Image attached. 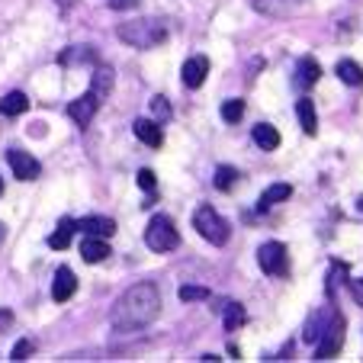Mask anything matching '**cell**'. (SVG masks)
Returning a JSON list of instances; mask_svg holds the SVG:
<instances>
[{"label": "cell", "instance_id": "7c38bea8", "mask_svg": "<svg viewBox=\"0 0 363 363\" xmlns=\"http://www.w3.org/2000/svg\"><path fill=\"white\" fill-rule=\"evenodd\" d=\"M132 132H135V138L142 145H148V148H161V145H164L161 123H155V119H135V123H132Z\"/></svg>", "mask_w": 363, "mask_h": 363}, {"label": "cell", "instance_id": "4fadbf2b", "mask_svg": "<svg viewBox=\"0 0 363 363\" xmlns=\"http://www.w3.org/2000/svg\"><path fill=\"white\" fill-rule=\"evenodd\" d=\"M77 289V277L71 267H58L55 270V280H52V299L55 302H68Z\"/></svg>", "mask_w": 363, "mask_h": 363}, {"label": "cell", "instance_id": "4316f807", "mask_svg": "<svg viewBox=\"0 0 363 363\" xmlns=\"http://www.w3.org/2000/svg\"><path fill=\"white\" fill-rule=\"evenodd\" d=\"M151 119H155V123H167V119H171V103H167V96H151Z\"/></svg>", "mask_w": 363, "mask_h": 363}, {"label": "cell", "instance_id": "cb8c5ba5", "mask_svg": "<svg viewBox=\"0 0 363 363\" xmlns=\"http://www.w3.org/2000/svg\"><path fill=\"white\" fill-rule=\"evenodd\" d=\"M71 235H74V219H62L55 228V235L48 238V247H55V251H65L71 245Z\"/></svg>", "mask_w": 363, "mask_h": 363}, {"label": "cell", "instance_id": "603a6c76", "mask_svg": "<svg viewBox=\"0 0 363 363\" xmlns=\"http://www.w3.org/2000/svg\"><path fill=\"white\" fill-rule=\"evenodd\" d=\"M335 74L341 77L344 84H350V87H360V84H363V68H360V65H357V62H350V58H344V62H337Z\"/></svg>", "mask_w": 363, "mask_h": 363}, {"label": "cell", "instance_id": "d4e9b609", "mask_svg": "<svg viewBox=\"0 0 363 363\" xmlns=\"http://www.w3.org/2000/svg\"><path fill=\"white\" fill-rule=\"evenodd\" d=\"M247 322V312L241 302H225V331H238Z\"/></svg>", "mask_w": 363, "mask_h": 363}, {"label": "cell", "instance_id": "2e32d148", "mask_svg": "<svg viewBox=\"0 0 363 363\" xmlns=\"http://www.w3.org/2000/svg\"><path fill=\"white\" fill-rule=\"evenodd\" d=\"M318 77H322V65L315 62V58H299V65H296V87H315Z\"/></svg>", "mask_w": 363, "mask_h": 363}, {"label": "cell", "instance_id": "ffe728a7", "mask_svg": "<svg viewBox=\"0 0 363 363\" xmlns=\"http://www.w3.org/2000/svg\"><path fill=\"white\" fill-rule=\"evenodd\" d=\"M293 196V186L289 184H270L267 190L261 193V213H267V209H274L277 203H283V199Z\"/></svg>", "mask_w": 363, "mask_h": 363}, {"label": "cell", "instance_id": "277c9868", "mask_svg": "<svg viewBox=\"0 0 363 363\" xmlns=\"http://www.w3.org/2000/svg\"><path fill=\"white\" fill-rule=\"evenodd\" d=\"M145 245L151 247L155 254H167L180 245V235L174 228V222L167 216H151L148 228H145Z\"/></svg>", "mask_w": 363, "mask_h": 363}, {"label": "cell", "instance_id": "9c48e42d", "mask_svg": "<svg viewBox=\"0 0 363 363\" xmlns=\"http://www.w3.org/2000/svg\"><path fill=\"white\" fill-rule=\"evenodd\" d=\"M96 110H100V100H96V96L90 94V90H87L84 96H77L74 103H68V116L74 119V123L81 125V129H87L90 119L96 116Z\"/></svg>", "mask_w": 363, "mask_h": 363}, {"label": "cell", "instance_id": "83f0119b", "mask_svg": "<svg viewBox=\"0 0 363 363\" xmlns=\"http://www.w3.org/2000/svg\"><path fill=\"white\" fill-rule=\"evenodd\" d=\"M241 116H245V100L222 103V119H225V123H241Z\"/></svg>", "mask_w": 363, "mask_h": 363}, {"label": "cell", "instance_id": "30bf717a", "mask_svg": "<svg viewBox=\"0 0 363 363\" xmlns=\"http://www.w3.org/2000/svg\"><path fill=\"white\" fill-rule=\"evenodd\" d=\"M206 74H209V58H206V55H193V58H186L184 68H180V77H184V84H186L190 90L203 87Z\"/></svg>", "mask_w": 363, "mask_h": 363}, {"label": "cell", "instance_id": "f1b7e54d", "mask_svg": "<svg viewBox=\"0 0 363 363\" xmlns=\"http://www.w3.org/2000/svg\"><path fill=\"white\" fill-rule=\"evenodd\" d=\"M341 277H347V264L335 261V264H331V270H328V296H335V289H337V283H341Z\"/></svg>", "mask_w": 363, "mask_h": 363}, {"label": "cell", "instance_id": "e575fe53", "mask_svg": "<svg viewBox=\"0 0 363 363\" xmlns=\"http://www.w3.org/2000/svg\"><path fill=\"white\" fill-rule=\"evenodd\" d=\"M199 360H206V363H219L222 357H216V354H203V357H199Z\"/></svg>", "mask_w": 363, "mask_h": 363}, {"label": "cell", "instance_id": "44dd1931", "mask_svg": "<svg viewBox=\"0 0 363 363\" xmlns=\"http://www.w3.org/2000/svg\"><path fill=\"white\" fill-rule=\"evenodd\" d=\"M331 315L335 312H315V315L306 322V331H302V337H306V344H318V337H322V331L328 328Z\"/></svg>", "mask_w": 363, "mask_h": 363}, {"label": "cell", "instance_id": "1f68e13d", "mask_svg": "<svg viewBox=\"0 0 363 363\" xmlns=\"http://www.w3.org/2000/svg\"><path fill=\"white\" fill-rule=\"evenodd\" d=\"M135 180H138V186H142V190H148V193H155V186H158V177H155V171H148V167H142Z\"/></svg>", "mask_w": 363, "mask_h": 363}, {"label": "cell", "instance_id": "9a60e30c", "mask_svg": "<svg viewBox=\"0 0 363 363\" xmlns=\"http://www.w3.org/2000/svg\"><path fill=\"white\" fill-rule=\"evenodd\" d=\"M110 245H106V238H96V235H87V238L81 241V257L87 264H100L110 257Z\"/></svg>", "mask_w": 363, "mask_h": 363}, {"label": "cell", "instance_id": "8fae6325", "mask_svg": "<svg viewBox=\"0 0 363 363\" xmlns=\"http://www.w3.org/2000/svg\"><path fill=\"white\" fill-rule=\"evenodd\" d=\"M74 232L96 235V238H113V235H116V222L106 219V216H87V219L74 222Z\"/></svg>", "mask_w": 363, "mask_h": 363}, {"label": "cell", "instance_id": "3957f363", "mask_svg": "<svg viewBox=\"0 0 363 363\" xmlns=\"http://www.w3.org/2000/svg\"><path fill=\"white\" fill-rule=\"evenodd\" d=\"M193 228H196L199 232V238H206L209 241V245H216V247H222L228 241V232H232V228H228V222L222 219L219 213H216L213 206H199L196 213H193Z\"/></svg>", "mask_w": 363, "mask_h": 363}, {"label": "cell", "instance_id": "7a4b0ae2", "mask_svg": "<svg viewBox=\"0 0 363 363\" xmlns=\"http://www.w3.org/2000/svg\"><path fill=\"white\" fill-rule=\"evenodd\" d=\"M116 35L132 48H158L171 39V23L164 16H145V20L123 23Z\"/></svg>", "mask_w": 363, "mask_h": 363}, {"label": "cell", "instance_id": "8d00e7d4", "mask_svg": "<svg viewBox=\"0 0 363 363\" xmlns=\"http://www.w3.org/2000/svg\"><path fill=\"white\" fill-rule=\"evenodd\" d=\"M357 206H360V209H363V196H360V203H357Z\"/></svg>", "mask_w": 363, "mask_h": 363}, {"label": "cell", "instance_id": "4dcf8cb0", "mask_svg": "<svg viewBox=\"0 0 363 363\" xmlns=\"http://www.w3.org/2000/svg\"><path fill=\"white\" fill-rule=\"evenodd\" d=\"M29 354H33V341H26V337H23V341L13 344V350H10V360L20 363V360H26Z\"/></svg>", "mask_w": 363, "mask_h": 363}, {"label": "cell", "instance_id": "ba28073f", "mask_svg": "<svg viewBox=\"0 0 363 363\" xmlns=\"http://www.w3.org/2000/svg\"><path fill=\"white\" fill-rule=\"evenodd\" d=\"M308 0H251V7L257 10V13L264 16H274V20H280V16H293L296 10H302Z\"/></svg>", "mask_w": 363, "mask_h": 363}, {"label": "cell", "instance_id": "d6a6232c", "mask_svg": "<svg viewBox=\"0 0 363 363\" xmlns=\"http://www.w3.org/2000/svg\"><path fill=\"white\" fill-rule=\"evenodd\" d=\"M138 4H142V0H110V7L116 10V13H119V10H132V7H138Z\"/></svg>", "mask_w": 363, "mask_h": 363}, {"label": "cell", "instance_id": "7402d4cb", "mask_svg": "<svg viewBox=\"0 0 363 363\" xmlns=\"http://www.w3.org/2000/svg\"><path fill=\"white\" fill-rule=\"evenodd\" d=\"M94 48L90 45H71V48H65L62 55H58V65H87V62H94Z\"/></svg>", "mask_w": 363, "mask_h": 363}, {"label": "cell", "instance_id": "e0dca14e", "mask_svg": "<svg viewBox=\"0 0 363 363\" xmlns=\"http://www.w3.org/2000/svg\"><path fill=\"white\" fill-rule=\"evenodd\" d=\"M296 116H299V125L306 135H315L318 132V116H315V103L308 100V96H302L299 103H296Z\"/></svg>", "mask_w": 363, "mask_h": 363}, {"label": "cell", "instance_id": "5bb4252c", "mask_svg": "<svg viewBox=\"0 0 363 363\" xmlns=\"http://www.w3.org/2000/svg\"><path fill=\"white\" fill-rule=\"evenodd\" d=\"M113 84H116V71L110 68V65H96L94 68V77H90V94L96 96V100H106L113 90Z\"/></svg>", "mask_w": 363, "mask_h": 363}, {"label": "cell", "instance_id": "484cf974", "mask_svg": "<svg viewBox=\"0 0 363 363\" xmlns=\"http://www.w3.org/2000/svg\"><path fill=\"white\" fill-rule=\"evenodd\" d=\"M235 180H238V171H235V167H228V164H219L216 167V190L219 193H228L235 186Z\"/></svg>", "mask_w": 363, "mask_h": 363}, {"label": "cell", "instance_id": "d6986e66", "mask_svg": "<svg viewBox=\"0 0 363 363\" xmlns=\"http://www.w3.org/2000/svg\"><path fill=\"white\" fill-rule=\"evenodd\" d=\"M254 145H257L261 151L280 148V132H277L270 123H257V125H254Z\"/></svg>", "mask_w": 363, "mask_h": 363}, {"label": "cell", "instance_id": "d590c367", "mask_svg": "<svg viewBox=\"0 0 363 363\" xmlns=\"http://www.w3.org/2000/svg\"><path fill=\"white\" fill-rule=\"evenodd\" d=\"M4 238H7V225L0 222V245H4Z\"/></svg>", "mask_w": 363, "mask_h": 363}, {"label": "cell", "instance_id": "5b68a950", "mask_svg": "<svg viewBox=\"0 0 363 363\" xmlns=\"http://www.w3.org/2000/svg\"><path fill=\"white\" fill-rule=\"evenodd\" d=\"M257 264H261V270L267 277L286 274V267H289L286 245H283V241H264V245L257 247Z\"/></svg>", "mask_w": 363, "mask_h": 363}, {"label": "cell", "instance_id": "74e56055", "mask_svg": "<svg viewBox=\"0 0 363 363\" xmlns=\"http://www.w3.org/2000/svg\"><path fill=\"white\" fill-rule=\"evenodd\" d=\"M0 193H4V180H0Z\"/></svg>", "mask_w": 363, "mask_h": 363}, {"label": "cell", "instance_id": "52a82bcc", "mask_svg": "<svg viewBox=\"0 0 363 363\" xmlns=\"http://www.w3.org/2000/svg\"><path fill=\"white\" fill-rule=\"evenodd\" d=\"M7 161H10V167H13V174L20 180H35L42 174V164L29 155V151H20V148H10L7 151Z\"/></svg>", "mask_w": 363, "mask_h": 363}, {"label": "cell", "instance_id": "f546056e", "mask_svg": "<svg viewBox=\"0 0 363 363\" xmlns=\"http://www.w3.org/2000/svg\"><path fill=\"white\" fill-rule=\"evenodd\" d=\"M180 299L184 302H203V299H209V289L206 286H180Z\"/></svg>", "mask_w": 363, "mask_h": 363}, {"label": "cell", "instance_id": "8992f818", "mask_svg": "<svg viewBox=\"0 0 363 363\" xmlns=\"http://www.w3.org/2000/svg\"><path fill=\"white\" fill-rule=\"evenodd\" d=\"M344 318L337 315H331V322H328V328L322 331V337H318V347H315V360H331V357H337L341 354V344H344Z\"/></svg>", "mask_w": 363, "mask_h": 363}, {"label": "cell", "instance_id": "6da1fadb", "mask_svg": "<svg viewBox=\"0 0 363 363\" xmlns=\"http://www.w3.org/2000/svg\"><path fill=\"white\" fill-rule=\"evenodd\" d=\"M161 312V293L155 283H135L116 299L110 312V322L116 331H138L148 328Z\"/></svg>", "mask_w": 363, "mask_h": 363}, {"label": "cell", "instance_id": "836d02e7", "mask_svg": "<svg viewBox=\"0 0 363 363\" xmlns=\"http://www.w3.org/2000/svg\"><path fill=\"white\" fill-rule=\"evenodd\" d=\"M347 286H350V293L357 296V302L363 306V280H347Z\"/></svg>", "mask_w": 363, "mask_h": 363}, {"label": "cell", "instance_id": "ac0fdd59", "mask_svg": "<svg viewBox=\"0 0 363 363\" xmlns=\"http://www.w3.org/2000/svg\"><path fill=\"white\" fill-rule=\"evenodd\" d=\"M29 110V96L23 94V90H10L4 100H0V113L7 119H13V116H23V113Z\"/></svg>", "mask_w": 363, "mask_h": 363}]
</instances>
